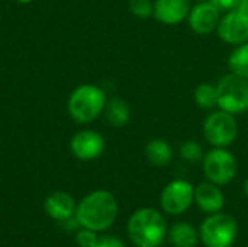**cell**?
<instances>
[{
    "label": "cell",
    "instance_id": "29",
    "mask_svg": "<svg viewBox=\"0 0 248 247\" xmlns=\"http://www.w3.org/2000/svg\"><path fill=\"white\" fill-rule=\"evenodd\" d=\"M246 112H248V108H247V111H246Z\"/></svg>",
    "mask_w": 248,
    "mask_h": 247
},
{
    "label": "cell",
    "instance_id": "27",
    "mask_svg": "<svg viewBox=\"0 0 248 247\" xmlns=\"http://www.w3.org/2000/svg\"><path fill=\"white\" fill-rule=\"evenodd\" d=\"M16 1H19V3H22V4H28V3H31L32 0H16Z\"/></svg>",
    "mask_w": 248,
    "mask_h": 247
},
{
    "label": "cell",
    "instance_id": "17",
    "mask_svg": "<svg viewBox=\"0 0 248 247\" xmlns=\"http://www.w3.org/2000/svg\"><path fill=\"white\" fill-rule=\"evenodd\" d=\"M103 112L108 124L113 128H122L131 121V108L124 99L119 98L110 99Z\"/></svg>",
    "mask_w": 248,
    "mask_h": 247
},
{
    "label": "cell",
    "instance_id": "19",
    "mask_svg": "<svg viewBox=\"0 0 248 247\" xmlns=\"http://www.w3.org/2000/svg\"><path fill=\"white\" fill-rule=\"evenodd\" d=\"M228 68L231 73L248 79V41L235 45L228 57Z\"/></svg>",
    "mask_w": 248,
    "mask_h": 247
},
{
    "label": "cell",
    "instance_id": "1",
    "mask_svg": "<svg viewBox=\"0 0 248 247\" xmlns=\"http://www.w3.org/2000/svg\"><path fill=\"white\" fill-rule=\"evenodd\" d=\"M118 211L119 207L115 195L109 191L97 189L80 201L74 217L80 227L100 233L113 226L118 217Z\"/></svg>",
    "mask_w": 248,
    "mask_h": 247
},
{
    "label": "cell",
    "instance_id": "26",
    "mask_svg": "<svg viewBox=\"0 0 248 247\" xmlns=\"http://www.w3.org/2000/svg\"><path fill=\"white\" fill-rule=\"evenodd\" d=\"M244 194H246V197L248 198V179L244 182Z\"/></svg>",
    "mask_w": 248,
    "mask_h": 247
},
{
    "label": "cell",
    "instance_id": "30",
    "mask_svg": "<svg viewBox=\"0 0 248 247\" xmlns=\"http://www.w3.org/2000/svg\"><path fill=\"white\" fill-rule=\"evenodd\" d=\"M158 247H160V246H158Z\"/></svg>",
    "mask_w": 248,
    "mask_h": 247
},
{
    "label": "cell",
    "instance_id": "10",
    "mask_svg": "<svg viewBox=\"0 0 248 247\" xmlns=\"http://www.w3.org/2000/svg\"><path fill=\"white\" fill-rule=\"evenodd\" d=\"M221 10L211 1H198L187 15L190 29L198 35H209L217 31L221 20Z\"/></svg>",
    "mask_w": 248,
    "mask_h": 247
},
{
    "label": "cell",
    "instance_id": "22",
    "mask_svg": "<svg viewBox=\"0 0 248 247\" xmlns=\"http://www.w3.org/2000/svg\"><path fill=\"white\" fill-rule=\"evenodd\" d=\"M97 233L90 230V229H84L81 227L77 234H76V242L80 247H94L97 242Z\"/></svg>",
    "mask_w": 248,
    "mask_h": 247
},
{
    "label": "cell",
    "instance_id": "16",
    "mask_svg": "<svg viewBox=\"0 0 248 247\" xmlns=\"http://www.w3.org/2000/svg\"><path fill=\"white\" fill-rule=\"evenodd\" d=\"M169 240L174 247H196L199 243V230L192 224L180 221L173 224L167 231Z\"/></svg>",
    "mask_w": 248,
    "mask_h": 247
},
{
    "label": "cell",
    "instance_id": "13",
    "mask_svg": "<svg viewBox=\"0 0 248 247\" xmlns=\"http://www.w3.org/2000/svg\"><path fill=\"white\" fill-rule=\"evenodd\" d=\"M195 204L206 214L219 213L225 205V195L221 186L212 182H202L195 188Z\"/></svg>",
    "mask_w": 248,
    "mask_h": 247
},
{
    "label": "cell",
    "instance_id": "18",
    "mask_svg": "<svg viewBox=\"0 0 248 247\" xmlns=\"http://www.w3.org/2000/svg\"><path fill=\"white\" fill-rule=\"evenodd\" d=\"M195 98V103L198 105V108H201L202 111H214L218 108V93H217V84L203 82L199 83L195 89L193 93Z\"/></svg>",
    "mask_w": 248,
    "mask_h": 247
},
{
    "label": "cell",
    "instance_id": "24",
    "mask_svg": "<svg viewBox=\"0 0 248 247\" xmlns=\"http://www.w3.org/2000/svg\"><path fill=\"white\" fill-rule=\"evenodd\" d=\"M94 247H126L125 243L115 236H102L97 239Z\"/></svg>",
    "mask_w": 248,
    "mask_h": 247
},
{
    "label": "cell",
    "instance_id": "6",
    "mask_svg": "<svg viewBox=\"0 0 248 247\" xmlns=\"http://www.w3.org/2000/svg\"><path fill=\"white\" fill-rule=\"evenodd\" d=\"M218 108L232 115L243 114L248 108V79L228 73L217 83Z\"/></svg>",
    "mask_w": 248,
    "mask_h": 247
},
{
    "label": "cell",
    "instance_id": "2",
    "mask_svg": "<svg viewBox=\"0 0 248 247\" xmlns=\"http://www.w3.org/2000/svg\"><path fill=\"white\" fill-rule=\"evenodd\" d=\"M128 236L137 247H158L167 236V221L155 208H140L128 220Z\"/></svg>",
    "mask_w": 248,
    "mask_h": 247
},
{
    "label": "cell",
    "instance_id": "8",
    "mask_svg": "<svg viewBox=\"0 0 248 247\" xmlns=\"http://www.w3.org/2000/svg\"><path fill=\"white\" fill-rule=\"evenodd\" d=\"M195 202V186L185 179L169 182L160 195V205L169 215H182Z\"/></svg>",
    "mask_w": 248,
    "mask_h": 247
},
{
    "label": "cell",
    "instance_id": "21",
    "mask_svg": "<svg viewBox=\"0 0 248 247\" xmlns=\"http://www.w3.org/2000/svg\"><path fill=\"white\" fill-rule=\"evenodd\" d=\"M129 12L138 19H148L154 13L153 0H128Z\"/></svg>",
    "mask_w": 248,
    "mask_h": 247
},
{
    "label": "cell",
    "instance_id": "7",
    "mask_svg": "<svg viewBox=\"0 0 248 247\" xmlns=\"http://www.w3.org/2000/svg\"><path fill=\"white\" fill-rule=\"evenodd\" d=\"M202 167L206 181L225 186L234 181L238 172V162L235 156L224 147H214L205 153L202 159Z\"/></svg>",
    "mask_w": 248,
    "mask_h": 247
},
{
    "label": "cell",
    "instance_id": "12",
    "mask_svg": "<svg viewBox=\"0 0 248 247\" xmlns=\"http://www.w3.org/2000/svg\"><path fill=\"white\" fill-rule=\"evenodd\" d=\"M190 9V0H154L153 17L163 25L174 26L187 19Z\"/></svg>",
    "mask_w": 248,
    "mask_h": 247
},
{
    "label": "cell",
    "instance_id": "28",
    "mask_svg": "<svg viewBox=\"0 0 248 247\" xmlns=\"http://www.w3.org/2000/svg\"><path fill=\"white\" fill-rule=\"evenodd\" d=\"M196 1H209V0H196Z\"/></svg>",
    "mask_w": 248,
    "mask_h": 247
},
{
    "label": "cell",
    "instance_id": "20",
    "mask_svg": "<svg viewBox=\"0 0 248 247\" xmlns=\"http://www.w3.org/2000/svg\"><path fill=\"white\" fill-rule=\"evenodd\" d=\"M179 154H180V157L185 162L198 163V162H202V159L205 156V151H203V147L198 141H195V140H186V141H183L180 144Z\"/></svg>",
    "mask_w": 248,
    "mask_h": 247
},
{
    "label": "cell",
    "instance_id": "11",
    "mask_svg": "<svg viewBox=\"0 0 248 247\" xmlns=\"http://www.w3.org/2000/svg\"><path fill=\"white\" fill-rule=\"evenodd\" d=\"M105 138L102 134L93 130H83L74 134L70 141L73 154L83 162H90L100 157L105 151Z\"/></svg>",
    "mask_w": 248,
    "mask_h": 247
},
{
    "label": "cell",
    "instance_id": "25",
    "mask_svg": "<svg viewBox=\"0 0 248 247\" xmlns=\"http://www.w3.org/2000/svg\"><path fill=\"white\" fill-rule=\"evenodd\" d=\"M238 9H240V10H244V12H247L248 13V0H241V4H240Z\"/></svg>",
    "mask_w": 248,
    "mask_h": 247
},
{
    "label": "cell",
    "instance_id": "5",
    "mask_svg": "<svg viewBox=\"0 0 248 247\" xmlns=\"http://www.w3.org/2000/svg\"><path fill=\"white\" fill-rule=\"evenodd\" d=\"M237 236V221L222 213L209 214L199 227V239L206 247H232Z\"/></svg>",
    "mask_w": 248,
    "mask_h": 247
},
{
    "label": "cell",
    "instance_id": "23",
    "mask_svg": "<svg viewBox=\"0 0 248 247\" xmlns=\"http://www.w3.org/2000/svg\"><path fill=\"white\" fill-rule=\"evenodd\" d=\"M209 1L214 3L221 10V13H227V12L235 10L241 4V0H209Z\"/></svg>",
    "mask_w": 248,
    "mask_h": 247
},
{
    "label": "cell",
    "instance_id": "14",
    "mask_svg": "<svg viewBox=\"0 0 248 247\" xmlns=\"http://www.w3.org/2000/svg\"><path fill=\"white\" fill-rule=\"evenodd\" d=\"M44 208L52 220L65 223V221H70L73 215H76L77 205L70 194L57 191V192H52L45 199Z\"/></svg>",
    "mask_w": 248,
    "mask_h": 247
},
{
    "label": "cell",
    "instance_id": "4",
    "mask_svg": "<svg viewBox=\"0 0 248 247\" xmlns=\"http://www.w3.org/2000/svg\"><path fill=\"white\" fill-rule=\"evenodd\" d=\"M202 134L212 147H230L238 137V122L235 115L222 109H214L202 124Z\"/></svg>",
    "mask_w": 248,
    "mask_h": 247
},
{
    "label": "cell",
    "instance_id": "9",
    "mask_svg": "<svg viewBox=\"0 0 248 247\" xmlns=\"http://www.w3.org/2000/svg\"><path fill=\"white\" fill-rule=\"evenodd\" d=\"M218 36L228 45H240L248 41V13L235 9L222 13L217 28Z\"/></svg>",
    "mask_w": 248,
    "mask_h": 247
},
{
    "label": "cell",
    "instance_id": "15",
    "mask_svg": "<svg viewBox=\"0 0 248 247\" xmlns=\"http://www.w3.org/2000/svg\"><path fill=\"white\" fill-rule=\"evenodd\" d=\"M144 154L150 165L155 167L169 166L173 160V148L164 138H153L147 143Z\"/></svg>",
    "mask_w": 248,
    "mask_h": 247
},
{
    "label": "cell",
    "instance_id": "3",
    "mask_svg": "<svg viewBox=\"0 0 248 247\" xmlns=\"http://www.w3.org/2000/svg\"><path fill=\"white\" fill-rule=\"evenodd\" d=\"M106 103L103 89L94 84H81L68 98V112L76 122L89 124L105 111Z\"/></svg>",
    "mask_w": 248,
    "mask_h": 247
}]
</instances>
